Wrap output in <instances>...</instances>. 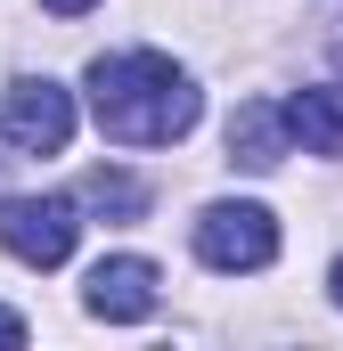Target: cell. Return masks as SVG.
I'll list each match as a JSON object with an SVG mask.
<instances>
[{
  "instance_id": "obj_6",
  "label": "cell",
  "mask_w": 343,
  "mask_h": 351,
  "mask_svg": "<svg viewBox=\"0 0 343 351\" xmlns=\"http://www.w3.org/2000/svg\"><path fill=\"white\" fill-rule=\"evenodd\" d=\"M286 147H294V131H286V114H278V106L246 98V106L229 114V164H246V172H278V164H286Z\"/></svg>"
},
{
  "instance_id": "obj_9",
  "label": "cell",
  "mask_w": 343,
  "mask_h": 351,
  "mask_svg": "<svg viewBox=\"0 0 343 351\" xmlns=\"http://www.w3.org/2000/svg\"><path fill=\"white\" fill-rule=\"evenodd\" d=\"M0 343H25V319H16L8 302H0Z\"/></svg>"
},
{
  "instance_id": "obj_4",
  "label": "cell",
  "mask_w": 343,
  "mask_h": 351,
  "mask_svg": "<svg viewBox=\"0 0 343 351\" xmlns=\"http://www.w3.org/2000/svg\"><path fill=\"white\" fill-rule=\"evenodd\" d=\"M74 237H82V204L74 196H16L0 213V245L25 269H66L74 262Z\"/></svg>"
},
{
  "instance_id": "obj_7",
  "label": "cell",
  "mask_w": 343,
  "mask_h": 351,
  "mask_svg": "<svg viewBox=\"0 0 343 351\" xmlns=\"http://www.w3.org/2000/svg\"><path fill=\"white\" fill-rule=\"evenodd\" d=\"M278 114H286V131H294L311 156H343V82H311V90H294Z\"/></svg>"
},
{
  "instance_id": "obj_3",
  "label": "cell",
  "mask_w": 343,
  "mask_h": 351,
  "mask_svg": "<svg viewBox=\"0 0 343 351\" xmlns=\"http://www.w3.org/2000/svg\"><path fill=\"white\" fill-rule=\"evenodd\" d=\"M196 262L204 269H270L278 262V213L270 204H204L196 213Z\"/></svg>"
},
{
  "instance_id": "obj_8",
  "label": "cell",
  "mask_w": 343,
  "mask_h": 351,
  "mask_svg": "<svg viewBox=\"0 0 343 351\" xmlns=\"http://www.w3.org/2000/svg\"><path fill=\"white\" fill-rule=\"evenodd\" d=\"M74 204L106 213V221H139V213H147V188H139L131 172H106V164H98V172H90L82 188H74Z\"/></svg>"
},
{
  "instance_id": "obj_2",
  "label": "cell",
  "mask_w": 343,
  "mask_h": 351,
  "mask_svg": "<svg viewBox=\"0 0 343 351\" xmlns=\"http://www.w3.org/2000/svg\"><path fill=\"white\" fill-rule=\"evenodd\" d=\"M0 131L25 156H66V139H74V90L49 82V74H16L0 90Z\"/></svg>"
},
{
  "instance_id": "obj_1",
  "label": "cell",
  "mask_w": 343,
  "mask_h": 351,
  "mask_svg": "<svg viewBox=\"0 0 343 351\" xmlns=\"http://www.w3.org/2000/svg\"><path fill=\"white\" fill-rule=\"evenodd\" d=\"M90 114L115 147H172L196 131L204 98L164 49H115L90 66Z\"/></svg>"
},
{
  "instance_id": "obj_5",
  "label": "cell",
  "mask_w": 343,
  "mask_h": 351,
  "mask_svg": "<svg viewBox=\"0 0 343 351\" xmlns=\"http://www.w3.org/2000/svg\"><path fill=\"white\" fill-rule=\"evenodd\" d=\"M82 302H90V319H115V327L147 319V311H156V262H147V254H115V262H98L90 286H82Z\"/></svg>"
},
{
  "instance_id": "obj_10",
  "label": "cell",
  "mask_w": 343,
  "mask_h": 351,
  "mask_svg": "<svg viewBox=\"0 0 343 351\" xmlns=\"http://www.w3.org/2000/svg\"><path fill=\"white\" fill-rule=\"evenodd\" d=\"M49 16H82V8H98V0H41Z\"/></svg>"
},
{
  "instance_id": "obj_11",
  "label": "cell",
  "mask_w": 343,
  "mask_h": 351,
  "mask_svg": "<svg viewBox=\"0 0 343 351\" xmlns=\"http://www.w3.org/2000/svg\"><path fill=\"white\" fill-rule=\"evenodd\" d=\"M327 294H335V311H343V262H335V269H327Z\"/></svg>"
}]
</instances>
